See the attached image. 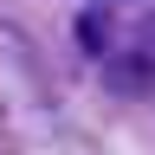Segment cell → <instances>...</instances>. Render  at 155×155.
<instances>
[{
	"label": "cell",
	"instance_id": "obj_1",
	"mask_svg": "<svg viewBox=\"0 0 155 155\" xmlns=\"http://www.w3.org/2000/svg\"><path fill=\"white\" fill-rule=\"evenodd\" d=\"M110 91L116 97H142L149 91V58H136V52L129 58H110Z\"/></svg>",
	"mask_w": 155,
	"mask_h": 155
},
{
	"label": "cell",
	"instance_id": "obj_2",
	"mask_svg": "<svg viewBox=\"0 0 155 155\" xmlns=\"http://www.w3.org/2000/svg\"><path fill=\"white\" fill-rule=\"evenodd\" d=\"M104 26H110L104 13H78V45H84V52H104V45H110Z\"/></svg>",
	"mask_w": 155,
	"mask_h": 155
}]
</instances>
